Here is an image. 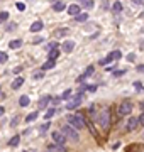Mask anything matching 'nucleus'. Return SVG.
Instances as JSON below:
<instances>
[{"instance_id": "obj_1", "label": "nucleus", "mask_w": 144, "mask_h": 152, "mask_svg": "<svg viewBox=\"0 0 144 152\" xmlns=\"http://www.w3.org/2000/svg\"><path fill=\"white\" fill-rule=\"evenodd\" d=\"M66 124L71 125L73 129H76V130H82V129L85 127V118L82 117V115H68Z\"/></svg>"}, {"instance_id": "obj_2", "label": "nucleus", "mask_w": 144, "mask_h": 152, "mask_svg": "<svg viewBox=\"0 0 144 152\" xmlns=\"http://www.w3.org/2000/svg\"><path fill=\"white\" fill-rule=\"evenodd\" d=\"M78 132H80V130L73 129L71 125H68V124H65V125H63V129H61V134H63V135L68 137V139H71V140H75V142L80 139V134H78Z\"/></svg>"}, {"instance_id": "obj_3", "label": "nucleus", "mask_w": 144, "mask_h": 152, "mask_svg": "<svg viewBox=\"0 0 144 152\" xmlns=\"http://www.w3.org/2000/svg\"><path fill=\"white\" fill-rule=\"evenodd\" d=\"M97 120H98V124L102 129H109V125H110V112L109 110H102L98 113V117H97Z\"/></svg>"}, {"instance_id": "obj_4", "label": "nucleus", "mask_w": 144, "mask_h": 152, "mask_svg": "<svg viewBox=\"0 0 144 152\" xmlns=\"http://www.w3.org/2000/svg\"><path fill=\"white\" fill-rule=\"evenodd\" d=\"M131 112H132V103H131V102H122V103L117 107V113H119V117L131 115Z\"/></svg>"}, {"instance_id": "obj_5", "label": "nucleus", "mask_w": 144, "mask_h": 152, "mask_svg": "<svg viewBox=\"0 0 144 152\" xmlns=\"http://www.w3.org/2000/svg\"><path fill=\"white\" fill-rule=\"evenodd\" d=\"M120 58H122L120 51H112V53H109V54H107V58H104V59L100 61V64H107V63L115 61V59H120Z\"/></svg>"}, {"instance_id": "obj_6", "label": "nucleus", "mask_w": 144, "mask_h": 152, "mask_svg": "<svg viewBox=\"0 0 144 152\" xmlns=\"http://www.w3.org/2000/svg\"><path fill=\"white\" fill-rule=\"evenodd\" d=\"M137 127H139L137 117H131V118L127 120V124H126V130H127V132H134Z\"/></svg>"}, {"instance_id": "obj_7", "label": "nucleus", "mask_w": 144, "mask_h": 152, "mask_svg": "<svg viewBox=\"0 0 144 152\" xmlns=\"http://www.w3.org/2000/svg\"><path fill=\"white\" fill-rule=\"evenodd\" d=\"M51 137H53V142L58 144V145H65V142H66V137L61 132H51Z\"/></svg>"}, {"instance_id": "obj_8", "label": "nucleus", "mask_w": 144, "mask_h": 152, "mask_svg": "<svg viewBox=\"0 0 144 152\" xmlns=\"http://www.w3.org/2000/svg\"><path fill=\"white\" fill-rule=\"evenodd\" d=\"M80 103H82V95H76L73 100H70V102L66 103V108L68 110H75L76 107H80Z\"/></svg>"}, {"instance_id": "obj_9", "label": "nucleus", "mask_w": 144, "mask_h": 152, "mask_svg": "<svg viewBox=\"0 0 144 152\" xmlns=\"http://www.w3.org/2000/svg\"><path fill=\"white\" fill-rule=\"evenodd\" d=\"M61 49H63V53H71L73 49H75V42L73 41H65V42L61 44Z\"/></svg>"}, {"instance_id": "obj_10", "label": "nucleus", "mask_w": 144, "mask_h": 152, "mask_svg": "<svg viewBox=\"0 0 144 152\" xmlns=\"http://www.w3.org/2000/svg\"><path fill=\"white\" fill-rule=\"evenodd\" d=\"M49 102H51V96H48V95H46V96H43V98H41V100H39V103H37L39 110H41V108H46V107H48V103H49Z\"/></svg>"}, {"instance_id": "obj_11", "label": "nucleus", "mask_w": 144, "mask_h": 152, "mask_svg": "<svg viewBox=\"0 0 144 152\" xmlns=\"http://www.w3.org/2000/svg\"><path fill=\"white\" fill-rule=\"evenodd\" d=\"M68 14H70V15H78V14H80V5H76V4H73V5H70L68 7Z\"/></svg>"}, {"instance_id": "obj_12", "label": "nucleus", "mask_w": 144, "mask_h": 152, "mask_svg": "<svg viewBox=\"0 0 144 152\" xmlns=\"http://www.w3.org/2000/svg\"><path fill=\"white\" fill-rule=\"evenodd\" d=\"M43 27H44V24H43L41 20H36L32 26H31V32H39Z\"/></svg>"}, {"instance_id": "obj_13", "label": "nucleus", "mask_w": 144, "mask_h": 152, "mask_svg": "<svg viewBox=\"0 0 144 152\" xmlns=\"http://www.w3.org/2000/svg\"><path fill=\"white\" fill-rule=\"evenodd\" d=\"M49 152H66V149H65L63 145H58V144H51Z\"/></svg>"}, {"instance_id": "obj_14", "label": "nucleus", "mask_w": 144, "mask_h": 152, "mask_svg": "<svg viewBox=\"0 0 144 152\" xmlns=\"http://www.w3.org/2000/svg\"><path fill=\"white\" fill-rule=\"evenodd\" d=\"M22 83H24V78H15L12 81V90H19V88L22 86Z\"/></svg>"}, {"instance_id": "obj_15", "label": "nucleus", "mask_w": 144, "mask_h": 152, "mask_svg": "<svg viewBox=\"0 0 144 152\" xmlns=\"http://www.w3.org/2000/svg\"><path fill=\"white\" fill-rule=\"evenodd\" d=\"M21 46H22V41H21V39H14V41L9 42V48L10 49H19Z\"/></svg>"}, {"instance_id": "obj_16", "label": "nucleus", "mask_w": 144, "mask_h": 152, "mask_svg": "<svg viewBox=\"0 0 144 152\" xmlns=\"http://www.w3.org/2000/svg\"><path fill=\"white\" fill-rule=\"evenodd\" d=\"M54 66H56V61H51V59H48V61L44 63V64H43V71H46V69H53Z\"/></svg>"}, {"instance_id": "obj_17", "label": "nucleus", "mask_w": 144, "mask_h": 152, "mask_svg": "<svg viewBox=\"0 0 144 152\" xmlns=\"http://www.w3.org/2000/svg\"><path fill=\"white\" fill-rule=\"evenodd\" d=\"M29 103H31V100H29V96H26V95H22V96L19 98V105H21V107H27Z\"/></svg>"}, {"instance_id": "obj_18", "label": "nucleus", "mask_w": 144, "mask_h": 152, "mask_svg": "<svg viewBox=\"0 0 144 152\" xmlns=\"http://www.w3.org/2000/svg\"><path fill=\"white\" fill-rule=\"evenodd\" d=\"M58 56H60V51H58V49H51V53H48V58H49L51 61H56Z\"/></svg>"}, {"instance_id": "obj_19", "label": "nucleus", "mask_w": 144, "mask_h": 152, "mask_svg": "<svg viewBox=\"0 0 144 152\" xmlns=\"http://www.w3.org/2000/svg\"><path fill=\"white\" fill-rule=\"evenodd\" d=\"M19 142H21V137H19V135H14V137L10 139V142H9V145H10V147H17V145H19Z\"/></svg>"}, {"instance_id": "obj_20", "label": "nucleus", "mask_w": 144, "mask_h": 152, "mask_svg": "<svg viewBox=\"0 0 144 152\" xmlns=\"http://www.w3.org/2000/svg\"><path fill=\"white\" fill-rule=\"evenodd\" d=\"M37 117H39V112H32V113H29L27 117H26V122H34Z\"/></svg>"}, {"instance_id": "obj_21", "label": "nucleus", "mask_w": 144, "mask_h": 152, "mask_svg": "<svg viewBox=\"0 0 144 152\" xmlns=\"http://www.w3.org/2000/svg\"><path fill=\"white\" fill-rule=\"evenodd\" d=\"M66 9V5L63 4V2H58V4H54V12H61Z\"/></svg>"}, {"instance_id": "obj_22", "label": "nucleus", "mask_w": 144, "mask_h": 152, "mask_svg": "<svg viewBox=\"0 0 144 152\" xmlns=\"http://www.w3.org/2000/svg\"><path fill=\"white\" fill-rule=\"evenodd\" d=\"M87 19H88L87 14H78V15H75V20H76V22H85Z\"/></svg>"}, {"instance_id": "obj_23", "label": "nucleus", "mask_w": 144, "mask_h": 152, "mask_svg": "<svg viewBox=\"0 0 144 152\" xmlns=\"http://www.w3.org/2000/svg\"><path fill=\"white\" fill-rule=\"evenodd\" d=\"M68 29H60V31H54V37H61V36H66Z\"/></svg>"}, {"instance_id": "obj_24", "label": "nucleus", "mask_w": 144, "mask_h": 152, "mask_svg": "<svg viewBox=\"0 0 144 152\" xmlns=\"http://www.w3.org/2000/svg\"><path fill=\"white\" fill-rule=\"evenodd\" d=\"M71 95H73V91H71V90H66V91H65V93H63V95H61V100H70V98H71Z\"/></svg>"}, {"instance_id": "obj_25", "label": "nucleus", "mask_w": 144, "mask_h": 152, "mask_svg": "<svg viewBox=\"0 0 144 152\" xmlns=\"http://www.w3.org/2000/svg\"><path fill=\"white\" fill-rule=\"evenodd\" d=\"M54 113H56V110H54V108H49V110H48V112L44 113V118H46V120H49Z\"/></svg>"}, {"instance_id": "obj_26", "label": "nucleus", "mask_w": 144, "mask_h": 152, "mask_svg": "<svg viewBox=\"0 0 144 152\" xmlns=\"http://www.w3.org/2000/svg\"><path fill=\"white\" fill-rule=\"evenodd\" d=\"M43 76H44V71H36L32 75V78L34 80H43Z\"/></svg>"}, {"instance_id": "obj_27", "label": "nucleus", "mask_w": 144, "mask_h": 152, "mask_svg": "<svg viewBox=\"0 0 144 152\" xmlns=\"http://www.w3.org/2000/svg\"><path fill=\"white\" fill-rule=\"evenodd\" d=\"M48 129H49V122H46L44 125H41V129H39V134H46V132H48Z\"/></svg>"}, {"instance_id": "obj_28", "label": "nucleus", "mask_w": 144, "mask_h": 152, "mask_svg": "<svg viewBox=\"0 0 144 152\" xmlns=\"http://www.w3.org/2000/svg\"><path fill=\"white\" fill-rule=\"evenodd\" d=\"M112 9H114V12H122V4L120 2H115V4L112 5Z\"/></svg>"}, {"instance_id": "obj_29", "label": "nucleus", "mask_w": 144, "mask_h": 152, "mask_svg": "<svg viewBox=\"0 0 144 152\" xmlns=\"http://www.w3.org/2000/svg\"><path fill=\"white\" fill-rule=\"evenodd\" d=\"M93 71H95V68H93V66H88V68L85 69V73H83V75H85V76H90V75H93Z\"/></svg>"}, {"instance_id": "obj_30", "label": "nucleus", "mask_w": 144, "mask_h": 152, "mask_svg": "<svg viewBox=\"0 0 144 152\" xmlns=\"http://www.w3.org/2000/svg\"><path fill=\"white\" fill-rule=\"evenodd\" d=\"M4 63H7V54L4 51H0V64H4Z\"/></svg>"}, {"instance_id": "obj_31", "label": "nucleus", "mask_w": 144, "mask_h": 152, "mask_svg": "<svg viewBox=\"0 0 144 152\" xmlns=\"http://www.w3.org/2000/svg\"><path fill=\"white\" fill-rule=\"evenodd\" d=\"M9 19V12H0V22H5Z\"/></svg>"}, {"instance_id": "obj_32", "label": "nucleus", "mask_w": 144, "mask_h": 152, "mask_svg": "<svg viewBox=\"0 0 144 152\" xmlns=\"http://www.w3.org/2000/svg\"><path fill=\"white\" fill-rule=\"evenodd\" d=\"M82 5H83L85 9H92V7H93V0H87V2L82 4Z\"/></svg>"}, {"instance_id": "obj_33", "label": "nucleus", "mask_w": 144, "mask_h": 152, "mask_svg": "<svg viewBox=\"0 0 144 152\" xmlns=\"http://www.w3.org/2000/svg\"><path fill=\"white\" fill-rule=\"evenodd\" d=\"M19 120H21V117H14V120L10 122V127H15V125L19 124Z\"/></svg>"}, {"instance_id": "obj_34", "label": "nucleus", "mask_w": 144, "mask_h": 152, "mask_svg": "<svg viewBox=\"0 0 144 152\" xmlns=\"http://www.w3.org/2000/svg\"><path fill=\"white\" fill-rule=\"evenodd\" d=\"M122 75H126V71H124V69H120V71H114V76H115V78H119V76H122Z\"/></svg>"}, {"instance_id": "obj_35", "label": "nucleus", "mask_w": 144, "mask_h": 152, "mask_svg": "<svg viewBox=\"0 0 144 152\" xmlns=\"http://www.w3.org/2000/svg\"><path fill=\"white\" fill-rule=\"evenodd\" d=\"M85 78H87V76H85V75L78 76V78H76V83H78V85H80V83H83V81H85Z\"/></svg>"}, {"instance_id": "obj_36", "label": "nucleus", "mask_w": 144, "mask_h": 152, "mask_svg": "<svg viewBox=\"0 0 144 152\" xmlns=\"http://www.w3.org/2000/svg\"><path fill=\"white\" fill-rule=\"evenodd\" d=\"M132 4H136V5H141V7H144V0H132Z\"/></svg>"}, {"instance_id": "obj_37", "label": "nucleus", "mask_w": 144, "mask_h": 152, "mask_svg": "<svg viewBox=\"0 0 144 152\" xmlns=\"http://www.w3.org/2000/svg\"><path fill=\"white\" fill-rule=\"evenodd\" d=\"M17 9H19V10H26V5H24L22 2H19V4H17Z\"/></svg>"}, {"instance_id": "obj_38", "label": "nucleus", "mask_w": 144, "mask_h": 152, "mask_svg": "<svg viewBox=\"0 0 144 152\" xmlns=\"http://www.w3.org/2000/svg\"><path fill=\"white\" fill-rule=\"evenodd\" d=\"M60 102H61V98H60V96L53 98V105H60Z\"/></svg>"}, {"instance_id": "obj_39", "label": "nucleus", "mask_w": 144, "mask_h": 152, "mask_svg": "<svg viewBox=\"0 0 144 152\" xmlns=\"http://www.w3.org/2000/svg\"><path fill=\"white\" fill-rule=\"evenodd\" d=\"M137 120H139V125H144V112H143V115H141Z\"/></svg>"}, {"instance_id": "obj_40", "label": "nucleus", "mask_w": 144, "mask_h": 152, "mask_svg": "<svg viewBox=\"0 0 144 152\" xmlns=\"http://www.w3.org/2000/svg\"><path fill=\"white\" fill-rule=\"evenodd\" d=\"M32 42H34V44H39V42H43V37H36V39L32 41Z\"/></svg>"}, {"instance_id": "obj_41", "label": "nucleus", "mask_w": 144, "mask_h": 152, "mask_svg": "<svg viewBox=\"0 0 144 152\" xmlns=\"http://www.w3.org/2000/svg\"><path fill=\"white\" fill-rule=\"evenodd\" d=\"M127 59H129V61H134V59H136V54H129Z\"/></svg>"}, {"instance_id": "obj_42", "label": "nucleus", "mask_w": 144, "mask_h": 152, "mask_svg": "<svg viewBox=\"0 0 144 152\" xmlns=\"http://www.w3.org/2000/svg\"><path fill=\"white\" fill-rule=\"evenodd\" d=\"M87 90H88V91H95V90H97V86H95V85H93V86H87Z\"/></svg>"}, {"instance_id": "obj_43", "label": "nucleus", "mask_w": 144, "mask_h": 152, "mask_svg": "<svg viewBox=\"0 0 144 152\" xmlns=\"http://www.w3.org/2000/svg\"><path fill=\"white\" fill-rule=\"evenodd\" d=\"M137 71H139V73H144V64L137 66Z\"/></svg>"}, {"instance_id": "obj_44", "label": "nucleus", "mask_w": 144, "mask_h": 152, "mask_svg": "<svg viewBox=\"0 0 144 152\" xmlns=\"http://www.w3.org/2000/svg\"><path fill=\"white\" fill-rule=\"evenodd\" d=\"M139 48H141V51H144V39L141 41V44H139Z\"/></svg>"}, {"instance_id": "obj_45", "label": "nucleus", "mask_w": 144, "mask_h": 152, "mask_svg": "<svg viewBox=\"0 0 144 152\" xmlns=\"http://www.w3.org/2000/svg\"><path fill=\"white\" fill-rule=\"evenodd\" d=\"M4 112H5V108H4V107H0V117L4 115Z\"/></svg>"}, {"instance_id": "obj_46", "label": "nucleus", "mask_w": 144, "mask_h": 152, "mask_svg": "<svg viewBox=\"0 0 144 152\" xmlns=\"http://www.w3.org/2000/svg\"><path fill=\"white\" fill-rule=\"evenodd\" d=\"M141 108H143V110H144V102H141Z\"/></svg>"}, {"instance_id": "obj_47", "label": "nucleus", "mask_w": 144, "mask_h": 152, "mask_svg": "<svg viewBox=\"0 0 144 152\" xmlns=\"http://www.w3.org/2000/svg\"><path fill=\"white\" fill-rule=\"evenodd\" d=\"M51 2H53V4H58V0H51Z\"/></svg>"}, {"instance_id": "obj_48", "label": "nucleus", "mask_w": 144, "mask_h": 152, "mask_svg": "<svg viewBox=\"0 0 144 152\" xmlns=\"http://www.w3.org/2000/svg\"><path fill=\"white\" fill-rule=\"evenodd\" d=\"M80 2H82V4H83V2H87V0H80Z\"/></svg>"}, {"instance_id": "obj_49", "label": "nucleus", "mask_w": 144, "mask_h": 152, "mask_svg": "<svg viewBox=\"0 0 144 152\" xmlns=\"http://www.w3.org/2000/svg\"><path fill=\"white\" fill-rule=\"evenodd\" d=\"M143 135H144V134H143Z\"/></svg>"}]
</instances>
